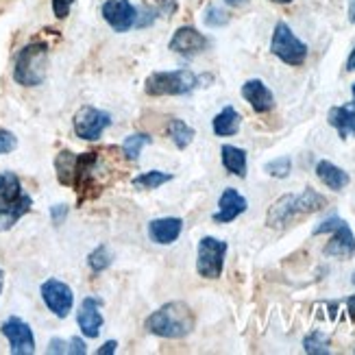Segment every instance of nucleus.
<instances>
[{"instance_id": "f257e3e1", "label": "nucleus", "mask_w": 355, "mask_h": 355, "mask_svg": "<svg viewBox=\"0 0 355 355\" xmlns=\"http://www.w3.org/2000/svg\"><path fill=\"white\" fill-rule=\"evenodd\" d=\"M327 205V198L318 194L314 188H305L301 194H284L282 198H277L268 209L266 225L270 229H284L292 220L301 218V216L320 211Z\"/></svg>"}, {"instance_id": "f03ea898", "label": "nucleus", "mask_w": 355, "mask_h": 355, "mask_svg": "<svg viewBox=\"0 0 355 355\" xmlns=\"http://www.w3.org/2000/svg\"><path fill=\"white\" fill-rule=\"evenodd\" d=\"M144 327L153 336L168 338V340H179V338L192 334L194 314L183 301H171L162 305L157 312H153L144 320Z\"/></svg>"}, {"instance_id": "7ed1b4c3", "label": "nucleus", "mask_w": 355, "mask_h": 355, "mask_svg": "<svg viewBox=\"0 0 355 355\" xmlns=\"http://www.w3.org/2000/svg\"><path fill=\"white\" fill-rule=\"evenodd\" d=\"M46 70H49V46L44 42H33L15 57L13 81L24 87H37L46 79Z\"/></svg>"}, {"instance_id": "20e7f679", "label": "nucleus", "mask_w": 355, "mask_h": 355, "mask_svg": "<svg viewBox=\"0 0 355 355\" xmlns=\"http://www.w3.org/2000/svg\"><path fill=\"white\" fill-rule=\"evenodd\" d=\"M205 79L211 76H198L188 68L171 70V72H153L146 79V94L148 96H183L200 87Z\"/></svg>"}, {"instance_id": "39448f33", "label": "nucleus", "mask_w": 355, "mask_h": 355, "mask_svg": "<svg viewBox=\"0 0 355 355\" xmlns=\"http://www.w3.org/2000/svg\"><path fill=\"white\" fill-rule=\"evenodd\" d=\"M270 53L284 64L299 68L307 59V44H303L286 22H277L270 40Z\"/></svg>"}, {"instance_id": "423d86ee", "label": "nucleus", "mask_w": 355, "mask_h": 355, "mask_svg": "<svg viewBox=\"0 0 355 355\" xmlns=\"http://www.w3.org/2000/svg\"><path fill=\"white\" fill-rule=\"evenodd\" d=\"M320 234H334L325 246V255L340 257V259H349L355 255V236L343 218H338V216L325 218L314 229V236H320Z\"/></svg>"}, {"instance_id": "0eeeda50", "label": "nucleus", "mask_w": 355, "mask_h": 355, "mask_svg": "<svg viewBox=\"0 0 355 355\" xmlns=\"http://www.w3.org/2000/svg\"><path fill=\"white\" fill-rule=\"evenodd\" d=\"M225 255H227V242L205 236L198 242L196 272L203 277V279H218L225 268Z\"/></svg>"}, {"instance_id": "6e6552de", "label": "nucleus", "mask_w": 355, "mask_h": 355, "mask_svg": "<svg viewBox=\"0 0 355 355\" xmlns=\"http://www.w3.org/2000/svg\"><path fill=\"white\" fill-rule=\"evenodd\" d=\"M110 127H112V116L92 105L81 107V110L74 114V133L79 135L81 140L94 142L105 133V129H110Z\"/></svg>"}, {"instance_id": "1a4fd4ad", "label": "nucleus", "mask_w": 355, "mask_h": 355, "mask_svg": "<svg viewBox=\"0 0 355 355\" xmlns=\"http://www.w3.org/2000/svg\"><path fill=\"white\" fill-rule=\"evenodd\" d=\"M3 336L9 340L11 353L13 355H33L35 353V336L33 329L28 327V322H24L18 316H11L3 322L0 327Z\"/></svg>"}, {"instance_id": "9d476101", "label": "nucleus", "mask_w": 355, "mask_h": 355, "mask_svg": "<svg viewBox=\"0 0 355 355\" xmlns=\"http://www.w3.org/2000/svg\"><path fill=\"white\" fill-rule=\"evenodd\" d=\"M42 299L46 307L57 316V318H66L72 312L74 305V295L72 288L59 279H49L42 284Z\"/></svg>"}, {"instance_id": "9b49d317", "label": "nucleus", "mask_w": 355, "mask_h": 355, "mask_svg": "<svg viewBox=\"0 0 355 355\" xmlns=\"http://www.w3.org/2000/svg\"><path fill=\"white\" fill-rule=\"evenodd\" d=\"M101 13L105 22L110 24L116 33H127L137 22V7H133L129 0H107Z\"/></svg>"}, {"instance_id": "f8f14e48", "label": "nucleus", "mask_w": 355, "mask_h": 355, "mask_svg": "<svg viewBox=\"0 0 355 355\" xmlns=\"http://www.w3.org/2000/svg\"><path fill=\"white\" fill-rule=\"evenodd\" d=\"M207 46H209V40L203 33H198L194 26H179L175 31L171 44H168V49L183 57H196L203 53Z\"/></svg>"}, {"instance_id": "ddd939ff", "label": "nucleus", "mask_w": 355, "mask_h": 355, "mask_svg": "<svg viewBox=\"0 0 355 355\" xmlns=\"http://www.w3.org/2000/svg\"><path fill=\"white\" fill-rule=\"evenodd\" d=\"M101 301L94 297H85L81 307H79V314H76V322L83 331L85 338H98L101 327H103V314H101Z\"/></svg>"}, {"instance_id": "4468645a", "label": "nucleus", "mask_w": 355, "mask_h": 355, "mask_svg": "<svg viewBox=\"0 0 355 355\" xmlns=\"http://www.w3.org/2000/svg\"><path fill=\"white\" fill-rule=\"evenodd\" d=\"M242 98L253 107L257 114H268L275 107V96L261 79H249L242 85Z\"/></svg>"}, {"instance_id": "2eb2a0df", "label": "nucleus", "mask_w": 355, "mask_h": 355, "mask_svg": "<svg viewBox=\"0 0 355 355\" xmlns=\"http://www.w3.org/2000/svg\"><path fill=\"white\" fill-rule=\"evenodd\" d=\"M249 207V200H246L238 190L234 188H227L223 194H220V200H218V211L214 214V223H234L240 214L246 211Z\"/></svg>"}, {"instance_id": "dca6fc26", "label": "nucleus", "mask_w": 355, "mask_h": 355, "mask_svg": "<svg viewBox=\"0 0 355 355\" xmlns=\"http://www.w3.org/2000/svg\"><path fill=\"white\" fill-rule=\"evenodd\" d=\"M31 205L33 200L28 194H22L15 200H0V231H9L24 214L31 211Z\"/></svg>"}, {"instance_id": "f3484780", "label": "nucleus", "mask_w": 355, "mask_h": 355, "mask_svg": "<svg viewBox=\"0 0 355 355\" xmlns=\"http://www.w3.org/2000/svg\"><path fill=\"white\" fill-rule=\"evenodd\" d=\"M183 231L181 218H157L148 223V238L155 244H173Z\"/></svg>"}, {"instance_id": "a211bd4d", "label": "nucleus", "mask_w": 355, "mask_h": 355, "mask_svg": "<svg viewBox=\"0 0 355 355\" xmlns=\"http://www.w3.org/2000/svg\"><path fill=\"white\" fill-rule=\"evenodd\" d=\"M316 177L320 179V183H325L327 188L334 190V192L345 190L347 185L351 183L349 173H345L343 168H338L336 164H331L327 159H322V162L316 164Z\"/></svg>"}, {"instance_id": "6ab92c4d", "label": "nucleus", "mask_w": 355, "mask_h": 355, "mask_svg": "<svg viewBox=\"0 0 355 355\" xmlns=\"http://www.w3.org/2000/svg\"><path fill=\"white\" fill-rule=\"evenodd\" d=\"M327 120L343 140L355 137V112L351 107H331L327 114Z\"/></svg>"}, {"instance_id": "aec40b11", "label": "nucleus", "mask_w": 355, "mask_h": 355, "mask_svg": "<svg viewBox=\"0 0 355 355\" xmlns=\"http://www.w3.org/2000/svg\"><path fill=\"white\" fill-rule=\"evenodd\" d=\"M220 157H223V166L227 168V173L236 175L240 179L246 177V150L244 148L225 144L220 148Z\"/></svg>"}, {"instance_id": "412c9836", "label": "nucleus", "mask_w": 355, "mask_h": 355, "mask_svg": "<svg viewBox=\"0 0 355 355\" xmlns=\"http://www.w3.org/2000/svg\"><path fill=\"white\" fill-rule=\"evenodd\" d=\"M240 114L234 110V107H225V110L211 120V127L214 133L220 135V137H229V135H236L240 129Z\"/></svg>"}, {"instance_id": "4be33fe9", "label": "nucleus", "mask_w": 355, "mask_h": 355, "mask_svg": "<svg viewBox=\"0 0 355 355\" xmlns=\"http://www.w3.org/2000/svg\"><path fill=\"white\" fill-rule=\"evenodd\" d=\"M168 135H171V140L175 142L177 148H188L194 140V129L188 125V122H183L179 118H173L171 122H168Z\"/></svg>"}, {"instance_id": "5701e85b", "label": "nucleus", "mask_w": 355, "mask_h": 355, "mask_svg": "<svg viewBox=\"0 0 355 355\" xmlns=\"http://www.w3.org/2000/svg\"><path fill=\"white\" fill-rule=\"evenodd\" d=\"M74 166H76V155L70 150H61L57 159H55V168H57V177L59 183L64 185H72L74 181Z\"/></svg>"}, {"instance_id": "b1692460", "label": "nucleus", "mask_w": 355, "mask_h": 355, "mask_svg": "<svg viewBox=\"0 0 355 355\" xmlns=\"http://www.w3.org/2000/svg\"><path fill=\"white\" fill-rule=\"evenodd\" d=\"M173 179V175L162 173V171H150V173H142L133 179V188L135 190H157L159 185L168 183Z\"/></svg>"}, {"instance_id": "393cba45", "label": "nucleus", "mask_w": 355, "mask_h": 355, "mask_svg": "<svg viewBox=\"0 0 355 355\" xmlns=\"http://www.w3.org/2000/svg\"><path fill=\"white\" fill-rule=\"evenodd\" d=\"M22 192V183L15 173H0V200H15L20 198Z\"/></svg>"}, {"instance_id": "a878e982", "label": "nucleus", "mask_w": 355, "mask_h": 355, "mask_svg": "<svg viewBox=\"0 0 355 355\" xmlns=\"http://www.w3.org/2000/svg\"><path fill=\"white\" fill-rule=\"evenodd\" d=\"M148 144H150V135H146V133H133V135L127 137L125 142H122V153H125L127 159L137 162V159H140L142 148L148 146Z\"/></svg>"}, {"instance_id": "bb28decb", "label": "nucleus", "mask_w": 355, "mask_h": 355, "mask_svg": "<svg viewBox=\"0 0 355 355\" xmlns=\"http://www.w3.org/2000/svg\"><path fill=\"white\" fill-rule=\"evenodd\" d=\"M303 349H305V353H310V355H329V351H331L327 336L322 331H312L310 336H305Z\"/></svg>"}, {"instance_id": "cd10ccee", "label": "nucleus", "mask_w": 355, "mask_h": 355, "mask_svg": "<svg viewBox=\"0 0 355 355\" xmlns=\"http://www.w3.org/2000/svg\"><path fill=\"white\" fill-rule=\"evenodd\" d=\"M112 261H114V257H112L110 249H107L105 244L96 246V249L87 255V264H89V268L94 270V272H103V270H107V268L112 266Z\"/></svg>"}, {"instance_id": "c85d7f7f", "label": "nucleus", "mask_w": 355, "mask_h": 355, "mask_svg": "<svg viewBox=\"0 0 355 355\" xmlns=\"http://www.w3.org/2000/svg\"><path fill=\"white\" fill-rule=\"evenodd\" d=\"M203 22L209 26V28H220L225 24H229V13L218 7V5H209L203 13Z\"/></svg>"}, {"instance_id": "c756f323", "label": "nucleus", "mask_w": 355, "mask_h": 355, "mask_svg": "<svg viewBox=\"0 0 355 355\" xmlns=\"http://www.w3.org/2000/svg\"><path fill=\"white\" fill-rule=\"evenodd\" d=\"M264 171L270 177H275V179H286L292 173V159L286 157V155L284 157H277V159H272V162H268L264 166Z\"/></svg>"}, {"instance_id": "7c9ffc66", "label": "nucleus", "mask_w": 355, "mask_h": 355, "mask_svg": "<svg viewBox=\"0 0 355 355\" xmlns=\"http://www.w3.org/2000/svg\"><path fill=\"white\" fill-rule=\"evenodd\" d=\"M157 15H159V11H157V7H142V9H137V22H135V26L137 28H144V26H148V24H153L157 20Z\"/></svg>"}, {"instance_id": "2f4dec72", "label": "nucleus", "mask_w": 355, "mask_h": 355, "mask_svg": "<svg viewBox=\"0 0 355 355\" xmlns=\"http://www.w3.org/2000/svg\"><path fill=\"white\" fill-rule=\"evenodd\" d=\"M15 148H18V137H15L11 131L0 129V155H5V153H11Z\"/></svg>"}, {"instance_id": "473e14b6", "label": "nucleus", "mask_w": 355, "mask_h": 355, "mask_svg": "<svg viewBox=\"0 0 355 355\" xmlns=\"http://www.w3.org/2000/svg\"><path fill=\"white\" fill-rule=\"evenodd\" d=\"M72 5H74V0H53V13H55V18H59V20L68 18Z\"/></svg>"}, {"instance_id": "72a5a7b5", "label": "nucleus", "mask_w": 355, "mask_h": 355, "mask_svg": "<svg viewBox=\"0 0 355 355\" xmlns=\"http://www.w3.org/2000/svg\"><path fill=\"white\" fill-rule=\"evenodd\" d=\"M68 353H72V355H85V353H87V349H85V343L81 340L79 336H74L72 340L68 343Z\"/></svg>"}, {"instance_id": "f704fd0d", "label": "nucleus", "mask_w": 355, "mask_h": 355, "mask_svg": "<svg viewBox=\"0 0 355 355\" xmlns=\"http://www.w3.org/2000/svg\"><path fill=\"white\" fill-rule=\"evenodd\" d=\"M68 216V205H53L51 207V218L55 225H61L64 223V218Z\"/></svg>"}, {"instance_id": "c9c22d12", "label": "nucleus", "mask_w": 355, "mask_h": 355, "mask_svg": "<svg viewBox=\"0 0 355 355\" xmlns=\"http://www.w3.org/2000/svg\"><path fill=\"white\" fill-rule=\"evenodd\" d=\"M157 11H159V15H168V18H171V15L177 11V0H159Z\"/></svg>"}, {"instance_id": "e433bc0d", "label": "nucleus", "mask_w": 355, "mask_h": 355, "mask_svg": "<svg viewBox=\"0 0 355 355\" xmlns=\"http://www.w3.org/2000/svg\"><path fill=\"white\" fill-rule=\"evenodd\" d=\"M49 353H68V343H64L61 338H53L49 345Z\"/></svg>"}, {"instance_id": "4c0bfd02", "label": "nucleus", "mask_w": 355, "mask_h": 355, "mask_svg": "<svg viewBox=\"0 0 355 355\" xmlns=\"http://www.w3.org/2000/svg\"><path fill=\"white\" fill-rule=\"evenodd\" d=\"M116 349H118V343H116V340H110V343H105V345L96 351V355H114Z\"/></svg>"}, {"instance_id": "58836bf2", "label": "nucleus", "mask_w": 355, "mask_h": 355, "mask_svg": "<svg viewBox=\"0 0 355 355\" xmlns=\"http://www.w3.org/2000/svg\"><path fill=\"white\" fill-rule=\"evenodd\" d=\"M347 15H349V22H351V24H355V0H349Z\"/></svg>"}, {"instance_id": "ea45409f", "label": "nucleus", "mask_w": 355, "mask_h": 355, "mask_svg": "<svg viewBox=\"0 0 355 355\" xmlns=\"http://www.w3.org/2000/svg\"><path fill=\"white\" fill-rule=\"evenodd\" d=\"M347 70L353 72L355 70V46H353V51L349 53V59H347Z\"/></svg>"}, {"instance_id": "a19ab883", "label": "nucleus", "mask_w": 355, "mask_h": 355, "mask_svg": "<svg viewBox=\"0 0 355 355\" xmlns=\"http://www.w3.org/2000/svg\"><path fill=\"white\" fill-rule=\"evenodd\" d=\"M223 3L229 7H242V5H246V0H223Z\"/></svg>"}, {"instance_id": "79ce46f5", "label": "nucleus", "mask_w": 355, "mask_h": 355, "mask_svg": "<svg viewBox=\"0 0 355 355\" xmlns=\"http://www.w3.org/2000/svg\"><path fill=\"white\" fill-rule=\"evenodd\" d=\"M3 286H5V270L0 268V295H3Z\"/></svg>"}, {"instance_id": "37998d69", "label": "nucleus", "mask_w": 355, "mask_h": 355, "mask_svg": "<svg viewBox=\"0 0 355 355\" xmlns=\"http://www.w3.org/2000/svg\"><path fill=\"white\" fill-rule=\"evenodd\" d=\"M270 3H275V5H290L292 0H270Z\"/></svg>"}, {"instance_id": "c03bdc74", "label": "nucleus", "mask_w": 355, "mask_h": 355, "mask_svg": "<svg viewBox=\"0 0 355 355\" xmlns=\"http://www.w3.org/2000/svg\"><path fill=\"white\" fill-rule=\"evenodd\" d=\"M353 107H355V83H353Z\"/></svg>"}]
</instances>
